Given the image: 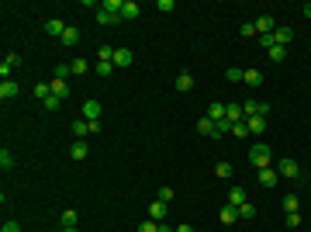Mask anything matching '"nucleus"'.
<instances>
[{"instance_id":"2eb2a0df","label":"nucleus","mask_w":311,"mask_h":232,"mask_svg":"<svg viewBox=\"0 0 311 232\" xmlns=\"http://www.w3.org/2000/svg\"><path fill=\"white\" fill-rule=\"evenodd\" d=\"M149 219H153V222H162V219H166V201L156 198L153 205H149Z\"/></svg>"},{"instance_id":"7ed1b4c3","label":"nucleus","mask_w":311,"mask_h":232,"mask_svg":"<svg viewBox=\"0 0 311 232\" xmlns=\"http://www.w3.org/2000/svg\"><path fill=\"white\" fill-rule=\"evenodd\" d=\"M256 177H259V184H263V187H277V180H280L277 166H263V170H256Z\"/></svg>"},{"instance_id":"ea45409f","label":"nucleus","mask_w":311,"mask_h":232,"mask_svg":"<svg viewBox=\"0 0 311 232\" xmlns=\"http://www.w3.org/2000/svg\"><path fill=\"white\" fill-rule=\"evenodd\" d=\"M301 226V215L298 212H287V229H298Z\"/></svg>"},{"instance_id":"39448f33","label":"nucleus","mask_w":311,"mask_h":232,"mask_svg":"<svg viewBox=\"0 0 311 232\" xmlns=\"http://www.w3.org/2000/svg\"><path fill=\"white\" fill-rule=\"evenodd\" d=\"M291 38H294V28H291V24H280V28L273 31V45H284V49H287Z\"/></svg>"},{"instance_id":"49530a36","label":"nucleus","mask_w":311,"mask_h":232,"mask_svg":"<svg viewBox=\"0 0 311 232\" xmlns=\"http://www.w3.org/2000/svg\"><path fill=\"white\" fill-rule=\"evenodd\" d=\"M63 232H79V229H63Z\"/></svg>"},{"instance_id":"5701e85b","label":"nucleus","mask_w":311,"mask_h":232,"mask_svg":"<svg viewBox=\"0 0 311 232\" xmlns=\"http://www.w3.org/2000/svg\"><path fill=\"white\" fill-rule=\"evenodd\" d=\"M229 205H235V208L245 205V187H232V191H229Z\"/></svg>"},{"instance_id":"6ab92c4d","label":"nucleus","mask_w":311,"mask_h":232,"mask_svg":"<svg viewBox=\"0 0 311 232\" xmlns=\"http://www.w3.org/2000/svg\"><path fill=\"white\" fill-rule=\"evenodd\" d=\"M218 219H222V222H225V226H232L235 219H238V208H235V205H225V208H222V212H218Z\"/></svg>"},{"instance_id":"f704fd0d","label":"nucleus","mask_w":311,"mask_h":232,"mask_svg":"<svg viewBox=\"0 0 311 232\" xmlns=\"http://www.w3.org/2000/svg\"><path fill=\"white\" fill-rule=\"evenodd\" d=\"M242 35H245V38H252V35L259 38V31H256V21H245V24H242Z\"/></svg>"},{"instance_id":"7c9ffc66","label":"nucleus","mask_w":311,"mask_h":232,"mask_svg":"<svg viewBox=\"0 0 311 232\" xmlns=\"http://www.w3.org/2000/svg\"><path fill=\"white\" fill-rule=\"evenodd\" d=\"M93 70H97V77H111L114 73V63H97Z\"/></svg>"},{"instance_id":"473e14b6","label":"nucleus","mask_w":311,"mask_h":232,"mask_svg":"<svg viewBox=\"0 0 311 232\" xmlns=\"http://www.w3.org/2000/svg\"><path fill=\"white\" fill-rule=\"evenodd\" d=\"M238 219H256V208L245 201V205H238Z\"/></svg>"},{"instance_id":"1a4fd4ad","label":"nucleus","mask_w":311,"mask_h":232,"mask_svg":"<svg viewBox=\"0 0 311 232\" xmlns=\"http://www.w3.org/2000/svg\"><path fill=\"white\" fill-rule=\"evenodd\" d=\"M142 14V7L135 3V0H125V7H121V21H135Z\"/></svg>"},{"instance_id":"423d86ee","label":"nucleus","mask_w":311,"mask_h":232,"mask_svg":"<svg viewBox=\"0 0 311 232\" xmlns=\"http://www.w3.org/2000/svg\"><path fill=\"white\" fill-rule=\"evenodd\" d=\"M118 70H125V66H132L135 63V56H132V49H114V59H111Z\"/></svg>"},{"instance_id":"9d476101","label":"nucleus","mask_w":311,"mask_h":232,"mask_svg":"<svg viewBox=\"0 0 311 232\" xmlns=\"http://www.w3.org/2000/svg\"><path fill=\"white\" fill-rule=\"evenodd\" d=\"M66 28H70V24H63L59 17H49V21H45V31H49V35H56V38H63V35H66Z\"/></svg>"},{"instance_id":"6e6552de","label":"nucleus","mask_w":311,"mask_h":232,"mask_svg":"<svg viewBox=\"0 0 311 232\" xmlns=\"http://www.w3.org/2000/svg\"><path fill=\"white\" fill-rule=\"evenodd\" d=\"M197 132H201V135H208V139H218V125H215V121H211L208 115H204V118L197 121Z\"/></svg>"},{"instance_id":"c756f323","label":"nucleus","mask_w":311,"mask_h":232,"mask_svg":"<svg viewBox=\"0 0 311 232\" xmlns=\"http://www.w3.org/2000/svg\"><path fill=\"white\" fill-rule=\"evenodd\" d=\"M229 83H242V77H245V70H238V66H229Z\"/></svg>"},{"instance_id":"ddd939ff","label":"nucleus","mask_w":311,"mask_h":232,"mask_svg":"<svg viewBox=\"0 0 311 232\" xmlns=\"http://www.w3.org/2000/svg\"><path fill=\"white\" fill-rule=\"evenodd\" d=\"M86 153H90V142H86V139H77V142L70 146V156H73V159H86Z\"/></svg>"},{"instance_id":"c9c22d12","label":"nucleus","mask_w":311,"mask_h":232,"mask_svg":"<svg viewBox=\"0 0 311 232\" xmlns=\"http://www.w3.org/2000/svg\"><path fill=\"white\" fill-rule=\"evenodd\" d=\"M215 173H218V177H225V180H229V177H232V163H218V166H215Z\"/></svg>"},{"instance_id":"2f4dec72","label":"nucleus","mask_w":311,"mask_h":232,"mask_svg":"<svg viewBox=\"0 0 311 232\" xmlns=\"http://www.w3.org/2000/svg\"><path fill=\"white\" fill-rule=\"evenodd\" d=\"M298 205H301L298 194H287V198H284V212H298Z\"/></svg>"},{"instance_id":"a19ab883","label":"nucleus","mask_w":311,"mask_h":232,"mask_svg":"<svg viewBox=\"0 0 311 232\" xmlns=\"http://www.w3.org/2000/svg\"><path fill=\"white\" fill-rule=\"evenodd\" d=\"M139 232H159V222H153V219H146V222L139 226Z\"/></svg>"},{"instance_id":"f257e3e1","label":"nucleus","mask_w":311,"mask_h":232,"mask_svg":"<svg viewBox=\"0 0 311 232\" xmlns=\"http://www.w3.org/2000/svg\"><path fill=\"white\" fill-rule=\"evenodd\" d=\"M249 163H252L256 170H263V166H273V149H270L266 142H256V146L249 149Z\"/></svg>"},{"instance_id":"4c0bfd02","label":"nucleus","mask_w":311,"mask_h":232,"mask_svg":"<svg viewBox=\"0 0 311 232\" xmlns=\"http://www.w3.org/2000/svg\"><path fill=\"white\" fill-rule=\"evenodd\" d=\"M0 166H3V170H10V166H14V156L7 153V149H0Z\"/></svg>"},{"instance_id":"a18cd8bd","label":"nucleus","mask_w":311,"mask_h":232,"mask_svg":"<svg viewBox=\"0 0 311 232\" xmlns=\"http://www.w3.org/2000/svg\"><path fill=\"white\" fill-rule=\"evenodd\" d=\"M176 232H194V229H190V226H187V222H183V226H176Z\"/></svg>"},{"instance_id":"dca6fc26","label":"nucleus","mask_w":311,"mask_h":232,"mask_svg":"<svg viewBox=\"0 0 311 232\" xmlns=\"http://www.w3.org/2000/svg\"><path fill=\"white\" fill-rule=\"evenodd\" d=\"M0 97H3V101L17 97V83H14V80H0Z\"/></svg>"},{"instance_id":"bb28decb","label":"nucleus","mask_w":311,"mask_h":232,"mask_svg":"<svg viewBox=\"0 0 311 232\" xmlns=\"http://www.w3.org/2000/svg\"><path fill=\"white\" fill-rule=\"evenodd\" d=\"M121 7H125V0H104L100 3V10H111V14H121Z\"/></svg>"},{"instance_id":"f03ea898","label":"nucleus","mask_w":311,"mask_h":232,"mask_svg":"<svg viewBox=\"0 0 311 232\" xmlns=\"http://www.w3.org/2000/svg\"><path fill=\"white\" fill-rule=\"evenodd\" d=\"M277 173L287 177V180H301V166H298V159H291V156L277 159Z\"/></svg>"},{"instance_id":"393cba45","label":"nucleus","mask_w":311,"mask_h":232,"mask_svg":"<svg viewBox=\"0 0 311 232\" xmlns=\"http://www.w3.org/2000/svg\"><path fill=\"white\" fill-rule=\"evenodd\" d=\"M242 83H249V87H259V83H263V73H259V70H245Z\"/></svg>"},{"instance_id":"9b49d317","label":"nucleus","mask_w":311,"mask_h":232,"mask_svg":"<svg viewBox=\"0 0 311 232\" xmlns=\"http://www.w3.org/2000/svg\"><path fill=\"white\" fill-rule=\"evenodd\" d=\"M256 31H259V35H273V31H277V21H273L270 14H263V17L256 21Z\"/></svg>"},{"instance_id":"4468645a","label":"nucleus","mask_w":311,"mask_h":232,"mask_svg":"<svg viewBox=\"0 0 311 232\" xmlns=\"http://www.w3.org/2000/svg\"><path fill=\"white\" fill-rule=\"evenodd\" d=\"M225 118L238 125V121H245V115H242V104H225Z\"/></svg>"},{"instance_id":"f8f14e48","label":"nucleus","mask_w":311,"mask_h":232,"mask_svg":"<svg viewBox=\"0 0 311 232\" xmlns=\"http://www.w3.org/2000/svg\"><path fill=\"white\" fill-rule=\"evenodd\" d=\"M245 128H249V135H263L266 132V118H256L252 115V118H245Z\"/></svg>"},{"instance_id":"20e7f679","label":"nucleus","mask_w":311,"mask_h":232,"mask_svg":"<svg viewBox=\"0 0 311 232\" xmlns=\"http://www.w3.org/2000/svg\"><path fill=\"white\" fill-rule=\"evenodd\" d=\"M17 63H21V56H17V52H7V56H3V63H0V77L10 80V73L17 70Z\"/></svg>"},{"instance_id":"a211bd4d","label":"nucleus","mask_w":311,"mask_h":232,"mask_svg":"<svg viewBox=\"0 0 311 232\" xmlns=\"http://www.w3.org/2000/svg\"><path fill=\"white\" fill-rule=\"evenodd\" d=\"M59 42H63L66 49H73V45H77V42H79V28H73V24H70V28H66V35H63Z\"/></svg>"},{"instance_id":"e433bc0d","label":"nucleus","mask_w":311,"mask_h":232,"mask_svg":"<svg viewBox=\"0 0 311 232\" xmlns=\"http://www.w3.org/2000/svg\"><path fill=\"white\" fill-rule=\"evenodd\" d=\"M232 135H235V139H245V135H249V128H245V121H238V125H232Z\"/></svg>"},{"instance_id":"72a5a7b5","label":"nucleus","mask_w":311,"mask_h":232,"mask_svg":"<svg viewBox=\"0 0 311 232\" xmlns=\"http://www.w3.org/2000/svg\"><path fill=\"white\" fill-rule=\"evenodd\" d=\"M66 77H73V66H70V63L56 66V80H66Z\"/></svg>"},{"instance_id":"f3484780","label":"nucleus","mask_w":311,"mask_h":232,"mask_svg":"<svg viewBox=\"0 0 311 232\" xmlns=\"http://www.w3.org/2000/svg\"><path fill=\"white\" fill-rule=\"evenodd\" d=\"M208 118H211V121H222V118H225V104H222V101H211V104H208Z\"/></svg>"},{"instance_id":"37998d69","label":"nucleus","mask_w":311,"mask_h":232,"mask_svg":"<svg viewBox=\"0 0 311 232\" xmlns=\"http://www.w3.org/2000/svg\"><path fill=\"white\" fill-rule=\"evenodd\" d=\"M0 232H21V226H17V222H3V229Z\"/></svg>"},{"instance_id":"4be33fe9","label":"nucleus","mask_w":311,"mask_h":232,"mask_svg":"<svg viewBox=\"0 0 311 232\" xmlns=\"http://www.w3.org/2000/svg\"><path fill=\"white\" fill-rule=\"evenodd\" d=\"M176 90H180V94L194 90V77H190V73H180V77H176Z\"/></svg>"},{"instance_id":"c85d7f7f","label":"nucleus","mask_w":311,"mask_h":232,"mask_svg":"<svg viewBox=\"0 0 311 232\" xmlns=\"http://www.w3.org/2000/svg\"><path fill=\"white\" fill-rule=\"evenodd\" d=\"M270 59H273V63H284V59H287V49H284V45H273V49H270Z\"/></svg>"},{"instance_id":"412c9836","label":"nucleus","mask_w":311,"mask_h":232,"mask_svg":"<svg viewBox=\"0 0 311 232\" xmlns=\"http://www.w3.org/2000/svg\"><path fill=\"white\" fill-rule=\"evenodd\" d=\"M49 87H52V94H56V97H63V101L70 97V87H66V80H56V77H52V83H49Z\"/></svg>"},{"instance_id":"58836bf2","label":"nucleus","mask_w":311,"mask_h":232,"mask_svg":"<svg viewBox=\"0 0 311 232\" xmlns=\"http://www.w3.org/2000/svg\"><path fill=\"white\" fill-rule=\"evenodd\" d=\"M70 66H73V73H86V70H90V63H86V59H73Z\"/></svg>"},{"instance_id":"c03bdc74","label":"nucleus","mask_w":311,"mask_h":232,"mask_svg":"<svg viewBox=\"0 0 311 232\" xmlns=\"http://www.w3.org/2000/svg\"><path fill=\"white\" fill-rule=\"evenodd\" d=\"M301 14H305V17L311 21V3H305V10H301Z\"/></svg>"},{"instance_id":"a878e982","label":"nucleus","mask_w":311,"mask_h":232,"mask_svg":"<svg viewBox=\"0 0 311 232\" xmlns=\"http://www.w3.org/2000/svg\"><path fill=\"white\" fill-rule=\"evenodd\" d=\"M42 108H45V111H59V108H63V97H56V94H49V97L42 101Z\"/></svg>"},{"instance_id":"b1692460","label":"nucleus","mask_w":311,"mask_h":232,"mask_svg":"<svg viewBox=\"0 0 311 232\" xmlns=\"http://www.w3.org/2000/svg\"><path fill=\"white\" fill-rule=\"evenodd\" d=\"M73 135H77V139H86V135H90V121H86V118H83V121H73Z\"/></svg>"},{"instance_id":"cd10ccee","label":"nucleus","mask_w":311,"mask_h":232,"mask_svg":"<svg viewBox=\"0 0 311 232\" xmlns=\"http://www.w3.org/2000/svg\"><path fill=\"white\" fill-rule=\"evenodd\" d=\"M63 229H77V212H73V208L63 212Z\"/></svg>"},{"instance_id":"aec40b11","label":"nucleus","mask_w":311,"mask_h":232,"mask_svg":"<svg viewBox=\"0 0 311 232\" xmlns=\"http://www.w3.org/2000/svg\"><path fill=\"white\" fill-rule=\"evenodd\" d=\"M118 21H121V14H111V10H97V24H104V28H107V24H118Z\"/></svg>"},{"instance_id":"0eeeda50","label":"nucleus","mask_w":311,"mask_h":232,"mask_svg":"<svg viewBox=\"0 0 311 232\" xmlns=\"http://www.w3.org/2000/svg\"><path fill=\"white\" fill-rule=\"evenodd\" d=\"M83 118H86V121H97V118H100V101H93V97L83 101Z\"/></svg>"},{"instance_id":"79ce46f5","label":"nucleus","mask_w":311,"mask_h":232,"mask_svg":"<svg viewBox=\"0 0 311 232\" xmlns=\"http://www.w3.org/2000/svg\"><path fill=\"white\" fill-rule=\"evenodd\" d=\"M159 201L169 205V201H173V187H159Z\"/></svg>"}]
</instances>
